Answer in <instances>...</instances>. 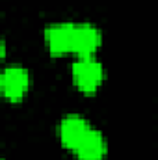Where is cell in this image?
<instances>
[{"label": "cell", "instance_id": "cell-3", "mask_svg": "<svg viewBox=\"0 0 158 160\" xmlns=\"http://www.w3.org/2000/svg\"><path fill=\"white\" fill-rule=\"evenodd\" d=\"M102 43V34L97 26L89 22H75L73 28V45L71 52H75L78 58L82 56H93L97 48Z\"/></svg>", "mask_w": 158, "mask_h": 160}, {"label": "cell", "instance_id": "cell-1", "mask_svg": "<svg viewBox=\"0 0 158 160\" xmlns=\"http://www.w3.org/2000/svg\"><path fill=\"white\" fill-rule=\"evenodd\" d=\"M71 77L80 91L93 93L101 88V84L104 80V67L93 56H82L73 63Z\"/></svg>", "mask_w": 158, "mask_h": 160}, {"label": "cell", "instance_id": "cell-5", "mask_svg": "<svg viewBox=\"0 0 158 160\" xmlns=\"http://www.w3.org/2000/svg\"><path fill=\"white\" fill-rule=\"evenodd\" d=\"M75 22H54L45 28V43L54 56H63L71 52Z\"/></svg>", "mask_w": 158, "mask_h": 160}, {"label": "cell", "instance_id": "cell-8", "mask_svg": "<svg viewBox=\"0 0 158 160\" xmlns=\"http://www.w3.org/2000/svg\"><path fill=\"white\" fill-rule=\"evenodd\" d=\"M0 160H4V158H0Z\"/></svg>", "mask_w": 158, "mask_h": 160}, {"label": "cell", "instance_id": "cell-6", "mask_svg": "<svg viewBox=\"0 0 158 160\" xmlns=\"http://www.w3.org/2000/svg\"><path fill=\"white\" fill-rule=\"evenodd\" d=\"M75 157L78 160H104L108 153V143L106 138L102 136V132H99L97 128H89L87 134L80 140V143L75 147Z\"/></svg>", "mask_w": 158, "mask_h": 160}, {"label": "cell", "instance_id": "cell-2", "mask_svg": "<svg viewBox=\"0 0 158 160\" xmlns=\"http://www.w3.org/2000/svg\"><path fill=\"white\" fill-rule=\"evenodd\" d=\"M30 88V73L22 65H7L0 73V93L11 101L19 102L24 99Z\"/></svg>", "mask_w": 158, "mask_h": 160}, {"label": "cell", "instance_id": "cell-4", "mask_svg": "<svg viewBox=\"0 0 158 160\" xmlns=\"http://www.w3.org/2000/svg\"><path fill=\"white\" fill-rule=\"evenodd\" d=\"M91 128L89 121L82 118L78 114H69L58 125V136L62 145L67 151H75V147L80 143V140L87 134V130Z\"/></svg>", "mask_w": 158, "mask_h": 160}, {"label": "cell", "instance_id": "cell-7", "mask_svg": "<svg viewBox=\"0 0 158 160\" xmlns=\"http://www.w3.org/2000/svg\"><path fill=\"white\" fill-rule=\"evenodd\" d=\"M4 54H6V43H4V38L0 34V60L4 58Z\"/></svg>", "mask_w": 158, "mask_h": 160}]
</instances>
